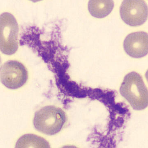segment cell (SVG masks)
<instances>
[{"label":"cell","mask_w":148,"mask_h":148,"mask_svg":"<svg viewBox=\"0 0 148 148\" xmlns=\"http://www.w3.org/2000/svg\"><path fill=\"white\" fill-rule=\"evenodd\" d=\"M120 92L135 110H143L147 107V89L139 73L133 71L125 75Z\"/></svg>","instance_id":"cell-1"},{"label":"cell","mask_w":148,"mask_h":148,"mask_svg":"<svg viewBox=\"0 0 148 148\" xmlns=\"http://www.w3.org/2000/svg\"><path fill=\"white\" fill-rule=\"evenodd\" d=\"M66 121V115L61 109L47 106L36 112L33 124L37 130L47 135L52 136L59 133Z\"/></svg>","instance_id":"cell-2"},{"label":"cell","mask_w":148,"mask_h":148,"mask_svg":"<svg viewBox=\"0 0 148 148\" xmlns=\"http://www.w3.org/2000/svg\"><path fill=\"white\" fill-rule=\"evenodd\" d=\"M18 24L15 18L9 12L0 16V49L7 55L13 54L18 48Z\"/></svg>","instance_id":"cell-3"},{"label":"cell","mask_w":148,"mask_h":148,"mask_svg":"<svg viewBox=\"0 0 148 148\" xmlns=\"http://www.w3.org/2000/svg\"><path fill=\"white\" fill-rule=\"evenodd\" d=\"M1 82L6 88L17 89L23 86L28 79V72L21 63L10 60L4 63L1 67Z\"/></svg>","instance_id":"cell-4"},{"label":"cell","mask_w":148,"mask_h":148,"mask_svg":"<svg viewBox=\"0 0 148 148\" xmlns=\"http://www.w3.org/2000/svg\"><path fill=\"white\" fill-rule=\"evenodd\" d=\"M120 17L128 25L140 26L147 21L148 7L143 0H125L120 8Z\"/></svg>","instance_id":"cell-5"},{"label":"cell","mask_w":148,"mask_h":148,"mask_svg":"<svg viewBox=\"0 0 148 148\" xmlns=\"http://www.w3.org/2000/svg\"><path fill=\"white\" fill-rule=\"evenodd\" d=\"M123 47L125 52L131 57L139 58L148 52V35L146 32L130 33L124 40Z\"/></svg>","instance_id":"cell-6"},{"label":"cell","mask_w":148,"mask_h":148,"mask_svg":"<svg viewBox=\"0 0 148 148\" xmlns=\"http://www.w3.org/2000/svg\"><path fill=\"white\" fill-rule=\"evenodd\" d=\"M114 5L112 0H91L88 4V9L94 17L103 18L110 13Z\"/></svg>","instance_id":"cell-7"},{"label":"cell","mask_w":148,"mask_h":148,"mask_svg":"<svg viewBox=\"0 0 148 148\" xmlns=\"http://www.w3.org/2000/svg\"><path fill=\"white\" fill-rule=\"evenodd\" d=\"M47 141L40 136L26 134L21 137L17 143L16 148H50Z\"/></svg>","instance_id":"cell-8"}]
</instances>
